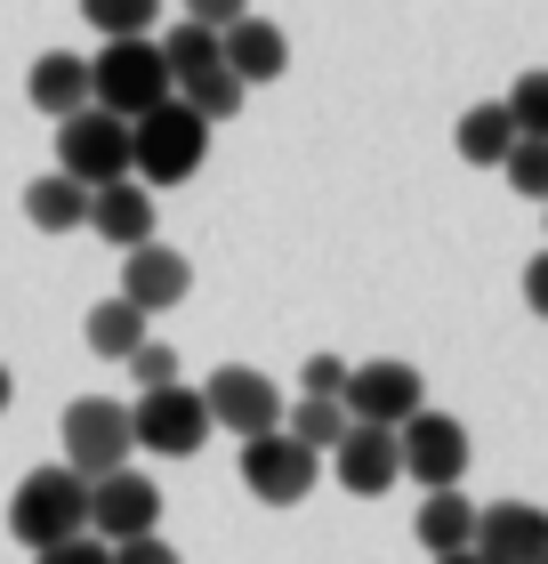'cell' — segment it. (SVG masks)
Here are the masks:
<instances>
[{"instance_id": "cell-19", "label": "cell", "mask_w": 548, "mask_h": 564, "mask_svg": "<svg viewBox=\"0 0 548 564\" xmlns=\"http://www.w3.org/2000/svg\"><path fill=\"white\" fill-rule=\"evenodd\" d=\"M468 532H476V500L460 492H428L420 500V517H411V541H420L428 556H452V549H468Z\"/></svg>"}, {"instance_id": "cell-26", "label": "cell", "mask_w": 548, "mask_h": 564, "mask_svg": "<svg viewBox=\"0 0 548 564\" xmlns=\"http://www.w3.org/2000/svg\"><path fill=\"white\" fill-rule=\"evenodd\" d=\"M501 106H508V121H516V138H548V65L516 73V89L501 97Z\"/></svg>"}, {"instance_id": "cell-1", "label": "cell", "mask_w": 548, "mask_h": 564, "mask_svg": "<svg viewBox=\"0 0 548 564\" xmlns=\"http://www.w3.org/2000/svg\"><path fill=\"white\" fill-rule=\"evenodd\" d=\"M202 153H211V121L186 113L178 97H162V106H146L129 121V177L138 186H186L202 170Z\"/></svg>"}, {"instance_id": "cell-16", "label": "cell", "mask_w": 548, "mask_h": 564, "mask_svg": "<svg viewBox=\"0 0 548 564\" xmlns=\"http://www.w3.org/2000/svg\"><path fill=\"white\" fill-rule=\"evenodd\" d=\"M89 235H106L114 250H138L153 242V186H138V177H114V186H89Z\"/></svg>"}, {"instance_id": "cell-20", "label": "cell", "mask_w": 548, "mask_h": 564, "mask_svg": "<svg viewBox=\"0 0 548 564\" xmlns=\"http://www.w3.org/2000/svg\"><path fill=\"white\" fill-rule=\"evenodd\" d=\"M452 145H460V162H468V170H501V162H508V145H516L508 106H468V113H460V130H452Z\"/></svg>"}, {"instance_id": "cell-11", "label": "cell", "mask_w": 548, "mask_h": 564, "mask_svg": "<svg viewBox=\"0 0 548 564\" xmlns=\"http://www.w3.org/2000/svg\"><path fill=\"white\" fill-rule=\"evenodd\" d=\"M202 403H211V427H226V435H267V427H282V388L267 371H250V364H226L211 388H202Z\"/></svg>"}, {"instance_id": "cell-28", "label": "cell", "mask_w": 548, "mask_h": 564, "mask_svg": "<svg viewBox=\"0 0 548 564\" xmlns=\"http://www.w3.org/2000/svg\"><path fill=\"white\" fill-rule=\"evenodd\" d=\"M129 371H138V388H170V379H178V347L138 339V347H129Z\"/></svg>"}, {"instance_id": "cell-3", "label": "cell", "mask_w": 548, "mask_h": 564, "mask_svg": "<svg viewBox=\"0 0 548 564\" xmlns=\"http://www.w3.org/2000/svg\"><path fill=\"white\" fill-rule=\"evenodd\" d=\"M129 435H138V452H153V459H194L218 427H211L202 388L170 379V388H146L138 403H129Z\"/></svg>"}, {"instance_id": "cell-15", "label": "cell", "mask_w": 548, "mask_h": 564, "mask_svg": "<svg viewBox=\"0 0 548 564\" xmlns=\"http://www.w3.org/2000/svg\"><path fill=\"white\" fill-rule=\"evenodd\" d=\"M186 291H194V259L186 250H170V242H138L129 250V267H121V299L129 306L162 315V306H178Z\"/></svg>"}, {"instance_id": "cell-31", "label": "cell", "mask_w": 548, "mask_h": 564, "mask_svg": "<svg viewBox=\"0 0 548 564\" xmlns=\"http://www.w3.org/2000/svg\"><path fill=\"white\" fill-rule=\"evenodd\" d=\"M114 564H186L162 532H138V541H114Z\"/></svg>"}, {"instance_id": "cell-12", "label": "cell", "mask_w": 548, "mask_h": 564, "mask_svg": "<svg viewBox=\"0 0 548 564\" xmlns=\"http://www.w3.org/2000/svg\"><path fill=\"white\" fill-rule=\"evenodd\" d=\"M468 549H476L484 564H540L548 556V508H533V500H492V508H476Z\"/></svg>"}, {"instance_id": "cell-2", "label": "cell", "mask_w": 548, "mask_h": 564, "mask_svg": "<svg viewBox=\"0 0 548 564\" xmlns=\"http://www.w3.org/2000/svg\"><path fill=\"white\" fill-rule=\"evenodd\" d=\"M9 532L24 549H57L73 532H89V476H73L65 459L57 468H33L9 492Z\"/></svg>"}, {"instance_id": "cell-7", "label": "cell", "mask_w": 548, "mask_h": 564, "mask_svg": "<svg viewBox=\"0 0 548 564\" xmlns=\"http://www.w3.org/2000/svg\"><path fill=\"white\" fill-rule=\"evenodd\" d=\"M396 459H404V476L420 484V492H452L468 476V427L452 412H428L420 403V412L396 427Z\"/></svg>"}, {"instance_id": "cell-25", "label": "cell", "mask_w": 548, "mask_h": 564, "mask_svg": "<svg viewBox=\"0 0 548 564\" xmlns=\"http://www.w3.org/2000/svg\"><path fill=\"white\" fill-rule=\"evenodd\" d=\"M153 48H162L170 82H186V73L218 65V33H211V24H194V17H178V24H170V41H153Z\"/></svg>"}, {"instance_id": "cell-21", "label": "cell", "mask_w": 548, "mask_h": 564, "mask_svg": "<svg viewBox=\"0 0 548 564\" xmlns=\"http://www.w3.org/2000/svg\"><path fill=\"white\" fill-rule=\"evenodd\" d=\"M170 97H178L186 113H202V121L218 130V121H234V113H243V97H250V89L234 82L226 65H202V73H186V82H170Z\"/></svg>"}, {"instance_id": "cell-22", "label": "cell", "mask_w": 548, "mask_h": 564, "mask_svg": "<svg viewBox=\"0 0 548 564\" xmlns=\"http://www.w3.org/2000/svg\"><path fill=\"white\" fill-rule=\"evenodd\" d=\"M82 339L106 355V364H129V347L146 339V306H129V299H97V306H89V323H82Z\"/></svg>"}, {"instance_id": "cell-5", "label": "cell", "mask_w": 548, "mask_h": 564, "mask_svg": "<svg viewBox=\"0 0 548 564\" xmlns=\"http://www.w3.org/2000/svg\"><path fill=\"white\" fill-rule=\"evenodd\" d=\"M65 468L73 476H114V468H129V452H138V435H129V403H114V395H82V403H65Z\"/></svg>"}, {"instance_id": "cell-37", "label": "cell", "mask_w": 548, "mask_h": 564, "mask_svg": "<svg viewBox=\"0 0 548 564\" xmlns=\"http://www.w3.org/2000/svg\"><path fill=\"white\" fill-rule=\"evenodd\" d=\"M540 564H548V556H540Z\"/></svg>"}, {"instance_id": "cell-10", "label": "cell", "mask_w": 548, "mask_h": 564, "mask_svg": "<svg viewBox=\"0 0 548 564\" xmlns=\"http://www.w3.org/2000/svg\"><path fill=\"white\" fill-rule=\"evenodd\" d=\"M89 532L97 541H138V532H162V492H153V476L138 468H114L89 484Z\"/></svg>"}, {"instance_id": "cell-36", "label": "cell", "mask_w": 548, "mask_h": 564, "mask_svg": "<svg viewBox=\"0 0 548 564\" xmlns=\"http://www.w3.org/2000/svg\"><path fill=\"white\" fill-rule=\"evenodd\" d=\"M540 210H548V202H540Z\"/></svg>"}, {"instance_id": "cell-24", "label": "cell", "mask_w": 548, "mask_h": 564, "mask_svg": "<svg viewBox=\"0 0 548 564\" xmlns=\"http://www.w3.org/2000/svg\"><path fill=\"white\" fill-rule=\"evenodd\" d=\"M82 24L106 41H153L162 24V0H82Z\"/></svg>"}, {"instance_id": "cell-30", "label": "cell", "mask_w": 548, "mask_h": 564, "mask_svg": "<svg viewBox=\"0 0 548 564\" xmlns=\"http://www.w3.org/2000/svg\"><path fill=\"white\" fill-rule=\"evenodd\" d=\"M347 388V364H339V355H307L299 364V395H339Z\"/></svg>"}, {"instance_id": "cell-13", "label": "cell", "mask_w": 548, "mask_h": 564, "mask_svg": "<svg viewBox=\"0 0 548 564\" xmlns=\"http://www.w3.org/2000/svg\"><path fill=\"white\" fill-rule=\"evenodd\" d=\"M331 476H339V492H355V500H379L387 484L404 476V459H396V427H355L331 444Z\"/></svg>"}, {"instance_id": "cell-17", "label": "cell", "mask_w": 548, "mask_h": 564, "mask_svg": "<svg viewBox=\"0 0 548 564\" xmlns=\"http://www.w3.org/2000/svg\"><path fill=\"white\" fill-rule=\"evenodd\" d=\"M24 97H33L49 121L82 113V106H89V57H73V48H49V57H33V73H24Z\"/></svg>"}, {"instance_id": "cell-18", "label": "cell", "mask_w": 548, "mask_h": 564, "mask_svg": "<svg viewBox=\"0 0 548 564\" xmlns=\"http://www.w3.org/2000/svg\"><path fill=\"white\" fill-rule=\"evenodd\" d=\"M24 218L41 226V235H82V218H89V186L82 177H65V170H49L24 186Z\"/></svg>"}, {"instance_id": "cell-4", "label": "cell", "mask_w": 548, "mask_h": 564, "mask_svg": "<svg viewBox=\"0 0 548 564\" xmlns=\"http://www.w3.org/2000/svg\"><path fill=\"white\" fill-rule=\"evenodd\" d=\"M162 97H170V65H162L153 41H106L89 57V106L138 121L146 106H162Z\"/></svg>"}, {"instance_id": "cell-34", "label": "cell", "mask_w": 548, "mask_h": 564, "mask_svg": "<svg viewBox=\"0 0 548 564\" xmlns=\"http://www.w3.org/2000/svg\"><path fill=\"white\" fill-rule=\"evenodd\" d=\"M9 403H17V379H9V364H0V412H9Z\"/></svg>"}, {"instance_id": "cell-9", "label": "cell", "mask_w": 548, "mask_h": 564, "mask_svg": "<svg viewBox=\"0 0 548 564\" xmlns=\"http://www.w3.org/2000/svg\"><path fill=\"white\" fill-rule=\"evenodd\" d=\"M339 403H347L355 427H404V420L428 403V388H420V371H411V364L379 355V364H347V388H339Z\"/></svg>"}, {"instance_id": "cell-6", "label": "cell", "mask_w": 548, "mask_h": 564, "mask_svg": "<svg viewBox=\"0 0 548 564\" xmlns=\"http://www.w3.org/2000/svg\"><path fill=\"white\" fill-rule=\"evenodd\" d=\"M57 170L82 177V186H114L129 177V121L106 113V106H82L57 121Z\"/></svg>"}, {"instance_id": "cell-29", "label": "cell", "mask_w": 548, "mask_h": 564, "mask_svg": "<svg viewBox=\"0 0 548 564\" xmlns=\"http://www.w3.org/2000/svg\"><path fill=\"white\" fill-rule=\"evenodd\" d=\"M33 564H114V549L97 541V532H73L57 549H33Z\"/></svg>"}, {"instance_id": "cell-8", "label": "cell", "mask_w": 548, "mask_h": 564, "mask_svg": "<svg viewBox=\"0 0 548 564\" xmlns=\"http://www.w3.org/2000/svg\"><path fill=\"white\" fill-rule=\"evenodd\" d=\"M315 476H323V452H307L299 435H282V427L243 444V484H250V500H267V508H299L315 492Z\"/></svg>"}, {"instance_id": "cell-32", "label": "cell", "mask_w": 548, "mask_h": 564, "mask_svg": "<svg viewBox=\"0 0 548 564\" xmlns=\"http://www.w3.org/2000/svg\"><path fill=\"white\" fill-rule=\"evenodd\" d=\"M243 9H250V0H186V17H194V24H211V33H226V24L243 17Z\"/></svg>"}, {"instance_id": "cell-33", "label": "cell", "mask_w": 548, "mask_h": 564, "mask_svg": "<svg viewBox=\"0 0 548 564\" xmlns=\"http://www.w3.org/2000/svg\"><path fill=\"white\" fill-rule=\"evenodd\" d=\"M525 306H533V315L548 323V250H540V259L525 267Z\"/></svg>"}, {"instance_id": "cell-35", "label": "cell", "mask_w": 548, "mask_h": 564, "mask_svg": "<svg viewBox=\"0 0 548 564\" xmlns=\"http://www.w3.org/2000/svg\"><path fill=\"white\" fill-rule=\"evenodd\" d=\"M436 564H484V556L476 549H452V556H436Z\"/></svg>"}, {"instance_id": "cell-14", "label": "cell", "mask_w": 548, "mask_h": 564, "mask_svg": "<svg viewBox=\"0 0 548 564\" xmlns=\"http://www.w3.org/2000/svg\"><path fill=\"white\" fill-rule=\"evenodd\" d=\"M218 65L234 73L243 89H258V82H282V65H291V41H282V24L275 17H258V9H243L218 33Z\"/></svg>"}, {"instance_id": "cell-27", "label": "cell", "mask_w": 548, "mask_h": 564, "mask_svg": "<svg viewBox=\"0 0 548 564\" xmlns=\"http://www.w3.org/2000/svg\"><path fill=\"white\" fill-rule=\"evenodd\" d=\"M501 177H508L525 202H548V138H516L508 162H501Z\"/></svg>"}, {"instance_id": "cell-23", "label": "cell", "mask_w": 548, "mask_h": 564, "mask_svg": "<svg viewBox=\"0 0 548 564\" xmlns=\"http://www.w3.org/2000/svg\"><path fill=\"white\" fill-rule=\"evenodd\" d=\"M282 435H299L307 452H331L339 435H347V403H339V395H299V403H282Z\"/></svg>"}]
</instances>
